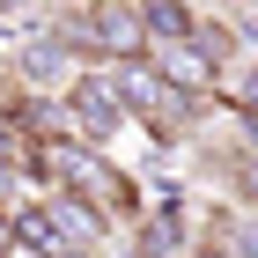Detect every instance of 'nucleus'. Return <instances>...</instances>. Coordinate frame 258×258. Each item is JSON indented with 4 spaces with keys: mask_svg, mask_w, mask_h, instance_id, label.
I'll return each mask as SVG.
<instances>
[{
    "mask_svg": "<svg viewBox=\"0 0 258 258\" xmlns=\"http://www.w3.org/2000/svg\"><path fill=\"white\" fill-rule=\"evenodd\" d=\"M67 118H74L81 148H111L118 125H125V103H118V89H111L103 74H81L74 89H67Z\"/></svg>",
    "mask_w": 258,
    "mask_h": 258,
    "instance_id": "1",
    "label": "nucleus"
},
{
    "mask_svg": "<svg viewBox=\"0 0 258 258\" xmlns=\"http://www.w3.org/2000/svg\"><path fill=\"white\" fill-rule=\"evenodd\" d=\"M81 30H89V44H96V52H111V59H148V15H140L133 0H96V8H89V15H81Z\"/></svg>",
    "mask_w": 258,
    "mask_h": 258,
    "instance_id": "2",
    "label": "nucleus"
},
{
    "mask_svg": "<svg viewBox=\"0 0 258 258\" xmlns=\"http://www.w3.org/2000/svg\"><path fill=\"white\" fill-rule=\"evenodd\" d=\"M148 59H155V74L170 81L177 96H207V89H221V67L207 59V52H199L192 37H177V44H155Z\"/></svg>",
    "mask_w": 258,
    "mask_h": 258,
    "instance_id": "3",
    "label": "nucleus"
},
{
    "mask_svg": "<svg viewBox=\"0 0 258 258\" xmlns=\"http://www.w3.org/2000/svg\"><path fill=\"white\" fill-rule=\"evenodd\" d=\"M22 81H30V89H52V81H67V44L52 37V30L22 44Z\"/></svg>",
    "mask_w": 258,
    "mask_h": 258,
    "instance_id": "4",
    "label": "nucleus"
},
{
    "mask_svg": "<svg viewBox=\"0 0 258 258\" xmlns=\"http://www.w3.org/2000/svg\"><path fill=\"white\" fill-rule=\"evenodd\" d=\"M140 15H148V37H155V44H177V37H192V30H199L192 8H177V0H148ZM155 44H148V52H155Z\"/></svg>",
    "mask_w": 258,
    "mask_h": 258,
    "instance_id": "5",
    "label": "nucleus"
},
{
    "mask_svg": "<svg viewBox=\"0 0 258 258\" xmlns=\"http://www.w3.org/2000/svg\"><path fill=\"white\" fill-rule=\"evenodd\" d=\"M140 258H184V221L177 214H155L148 236H140Z\"/></svg>",
    "mask_w": 258,
    "mask_h": 258,
    "instance_id": "6",
    "label": "nucleus"
},
{
    "mask_svg": "<svg viewBox=\"0 0 258 258\" xmlns=\"http://www.w3.org/2000/svg\"><path fill=\"white\" fill-rule=\"evenodd\" d=\"M221 96H229V111L258 118V59L251 67H229V74H221Z\"/></svg>",
    "mask_w": 258,
    "mask_h": 258,
    "instance_id": "7",
    "label": "nucleus"
},
{
    "mask_svg": "<svg viewBox=\"0 0 258 258\" xmlns=\"http://www.w3.org/2000/svg\"><path fill=\"white\" fill-rule=\"evenodd\" d=\"M192 44H199L214 67H236V30H229V22H199V30H192Z\"/></svg>",
    "mask_w": 258,
    "mask_h": 258,
    "instance_id": "8",
    "label": "nucleus"
},
{
    "mask_svg": "<svg viewBox=\"0 0 258 258\" xmlns=\"http://www.w3.org/2000/svg\"><path fill=\"white\" fill-rule=\"evenodd\" d=\"M229 258H258V214H243L229 229Z\"/></svg>",
    "mask_w": 258,
    "mask_h": 258,
    "instance_id": "9",
    "label": "nucleus"
},
{
    "mask_svg": "<svg viewBox=\"0 0 258 258\" xmlns=\"http://www.w3.org/2000/svg\"><path fill=\"white\" fill-rule=\"evenodd\" d=\"M8 243H15V221H8V214H0V251H8Z\"/></svg>",
    "mask_w": 258,
    "mask_h": 258,
    "instance_id": "10",
    "label": "nucleus"
},
{
    "mask_svg": "<svg viewBox=\"0 0 258 258\" xmlns=\"http://www.w3.org/2000/svg\"><path fill=\"white\" fill-rule=\"evenodd\" d=\"M15 8H22V0H0V22H8V15H15Z\"/></svg>",
    "mask_w": 258,
    "mask_h": 258,
    "instance_id": "11",
    "label": "nucleus"
},
{
    "mask_svg": "<svg viewBox=\"0 0 258 258\" xmlns=\"http://www.w3.org/2000/svg\"><path fill=\"white\" fill-rule=\"evenodd\" d=\"M0 192H8V162H0Z\"/></svg>",
    "mask_w": 258,
    "mask_h": 258,
    "instance_id": "12",
    "label": "nucleus"
},
{
    "mask_svg": "<svg viewBox=\"0 0 258 258\" xmlns=\"http://www.w3.org/2000/svg\"><path fill=\"white\" fill-rule=\"evenodd\" d=\"M207 258H214V251H207ZM221 258H229V251H221Z\"/></svg>",
    "mask_w": 258,
    "mask_h": 258,
    "instance_id": "13",
    "label": "nucleus"
}]
</instances>
